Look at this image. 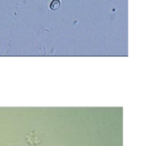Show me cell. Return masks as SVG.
<instances>
[{"label":"cell","instance_id":"6da1fadb","mask_svg":"<svg viewBox=\"0 0 164 146\" xmlns=\"http://www.w3.org/2000/svg\"><path fill=\"white\" fill-rule=\"evenodd\" d=\"M61 2L60 0H52L50 4V8L52 10H58L60 7Z\"/></svg>","mask_w":164,"mask_h":146}]
</instances>
